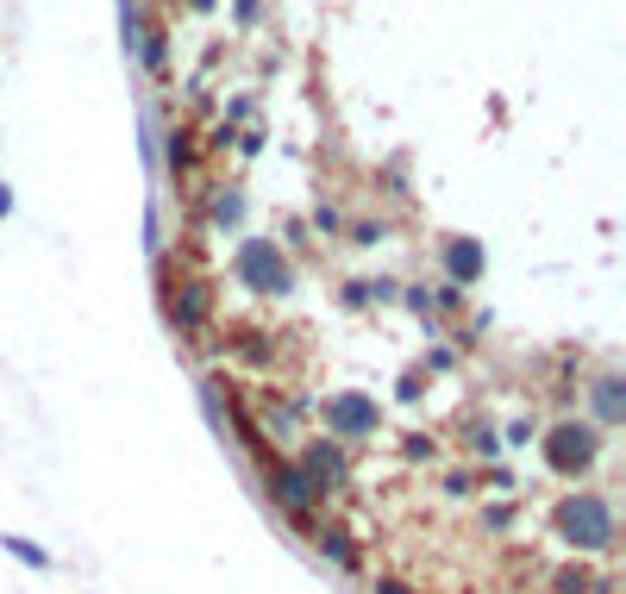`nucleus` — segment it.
Listing matches in <instances>:
<instances>
[{
    "label": "nucleus",
    "instance_id": "nucleus-1",
    "mask_svg": "<svg viewBox=\"0 0 626 594\" xmlns=\"http://www.w3.org/2000/svg\"><path fill=\"white\" fill-rule=\"evenodd\" d=\"M545 457H551V470H557V475H576L589 457H596V425H557V432H551V445H545Z\"/></svg>",
    "mask_w": 626,
    "mask_h": 594
},
{
    "label": "nucleus",
    "instance_id": "nucleus-3",
    "mask_svg": "<svg viewBox=\"0 0 626 594\" xmlns=\"http://www.w3.org/2000/svg\"><path fill=\"white\" fill-rule=\"evenodd\" d=\"M451 270L476 275V270H482V250H476V245H451Z\"/></svg>",
    "mask_w": 626,
    "mask_h": 594
},
{
    "label": "nucleus",
    "instance_id": "nucleus-2",
    "mask_svg": "<svg viewBox=\"0 0 626 594\" xmlns=\"http://www.w3.org/2000/svg\"><path fill=\"white\" fill-rule=\"evenodd\" d=\"M245 270L257 275L263 288H282V263H270V250H263V245H250V250H245Z\"/></svg>",
    "mask_w": 626,
    "mask_h": 594
}]
</instances>
